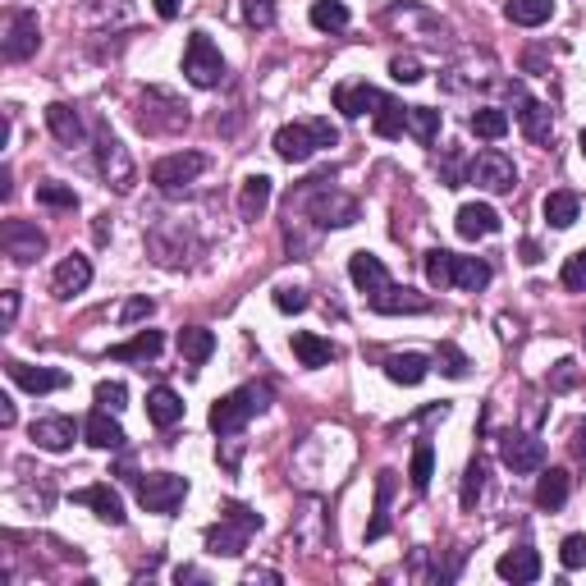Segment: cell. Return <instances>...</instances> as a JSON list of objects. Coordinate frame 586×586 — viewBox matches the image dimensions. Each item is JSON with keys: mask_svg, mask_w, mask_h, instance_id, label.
I'll use <instances>...</instances> for the list:
<instances>
[{"mask_svg": "<svg viewBox=\"0 0 586 586\" xmlns=\"http://www.w3.org/2000/svg\"><path fill=\"white\" fill-rule=\"evenodd\" d=\"M179 353H184V362L197 371L211 353H216V335H211L207 326H184L179 330Z\"/></svg>", "mask_w": 586, "mask_h": 586, "instance_id": "34", "label": "cell"}, {"mask_svg": "<svg viewBox=\"0 0 586 586\" xmlns=\"http://www.w3.org/2000/svg\"><path fill=\"white\" fill-rule=\"evenodd\" d=\"M541 211L554 229H568V225H577V216H582V197L568 193V188H554V193H545Z\"/></svg>", "mask_w": 586, "mask_h": 586, "instance_id": "31", "label": "cell"}, {"mask_svg": "<svg viewBox=\"0 0 586 586\" xmlns=\"http://www.w3.org/2000/svg\"><path fill=\"white\" fill-rule=\"evenodd\" d=\"M46 129L55 133V142H65V147H78V142L87 138L83 115H78L69 101H51V106H46Z\"/></svg>", "mask_w": 586, "mask_h": 586, "instance_id": "24", "label": "cell"}, {"mask_svg": "<svg viewBox=\"0 0 586 586\" xmlns=\"http://www.w3.org/2000/svg\"><path fill=\"white\" fill-rule=\"evenodd\" d=\"M133 486H138L142 509L161 513V518H170L188 500V477H179V472H147V477H133Z\"/></svg>", "mask_w": 586, "mask_h": 586, "instance_id": "6", "label": "cell"}, {"mask_svg": "<svg viewBox=\"0 0 586 586\" xmlns=\"http://www.w3.org/2000/svg\"><path fill=\"white\" fill-rule=\"evenodd\" d=\"M431 477H435V449H431V440H417L413 467H408V481H413L417 495H426V490H431Z\"/></svg>", "mask_w": 586, "mask_h": 586, "instance_id": "40", "label": "cell"}, {"mask_svg": "<svg viewBox=\"0 0 586 586\" xmlns=\"http://www.w3.org/2000/svg\"><path fill=\"white\" fill-rule=\"evenodd\" d=\"M467 179H472L477 188H486V193H513V188H518V170H513V161L504 152H495V147L472 161Z\"/></svg>", "mask_w": 586, "mask_h": 586, "instance_id": "11", "label": "cell"}, {"mask_svg": "<svg viewBox=\"0 0 586 586\" xmlns=\"http://www.w3.org/2000/svg\"><path fill=\"white\" fill-rule=\"evenodd\" d=\"M78 431H83V426H78L74 417H37V422L28 426L33 445L46 449V454H65V449H74Z\"/></svg>", "mask_w": 586, "mask_h": 586, "instance_id": "13", "label": "cell"}, {"mask_svg": "<svg viewBox=\"0 0 586 586\" xmlns=\"http://www.w3.org/2000/svg\"><path fill=\"white\" fill-rule=\"evenodd\" d=\"M573 458L577 463H586V422L573 426Z\"/></svg>", "mask_w": 586, "mask_h": 586, "instance_id": "55", "label": "cell"}, {"mask_svg": "<svg viewBox=\"0 0 586 586\" xmlns=\"http://www.w3.org/2000/svg\"><path fill=\"white\" fill-rule=\"evenodd\" d=\"M577 376H582V371H577V362H554V371H550V390H573L577 385Z\"/></svg>", "mask_w": 586, "mask_h": 586, "instance_id": "52", "label": "cell"}, {"mask_svg": "<svg viewBox=\"0 0 586 586\" xmlns=\"http://www.w3.org/2000/svg\"><path fill=\"white\" fill-rule=\"evenodd\" d=\"M179 5H184V0H156V14H161V19H174Z\"/></svg>", "mask_w": 586, "mask_h": 586, "instance_id": "56", "label": "cell"}, {"mask_svg": "<svg viewBox=\"0 0 586 586\" xmlns=\"http://www.w3.org/2000/svg\"><path fill=\"white\" fill-rule=\"evenodd\" d=\"M500 211L486 207V202H467V207H458L454 216V229H458V239L467 243H477V239H490V234H500Z\"/></svg>", "mask_w": 586, "mask_h": 586, "instance_id": "16", "label": "cell"}, {"mask_svg": "<svg viewBox=\"0 0 586 586\" xmlns=\"http://www.w3.org/2000/svg\"><path fill=\"white\" fill-rule=\"evenodd\" d=\"M559 280H564L568 293H586V248L564 261V275H559Z\"/></svg>", "mask_w": 586, "mask_h": 586, "instance_id": "48", "label": "cell"}, {"mask_svg": "<svg viewBox=\"0 0 586 586\" xmlns=\"http://www.w3.org/2000/svg\"><path fill=\"white\" fill-rule=\"evenodd\" d=\"M271 193H275L271 174H248L239 188V216L248 220V225H257V220L266 216V207H271Z\"/></svg>", "mask_w": 586, "mask_h": 586, "instance_id": "23", "label": "cell"}, {"mask_svg": "<svg viewBox=\"0 0 586 586\" xmlns=\"http://www.w3.org/2000/svg\"><path fill=\"white\" fill-rule=\"evenodd\" d=\"M83 440L92 449H106V454H120L124 445H129V435H124V426L110 417V408H92L83 422Z\"/></svg>", "mask_w": 586, "mask_h": 586, "instance_id": "17", "label": "cell"}, {"mask_svg": "<svg viewBox=\"0 0 586 586\" xmlns=\"http://www.w3.org/2000/svg\"><path fill=\"white\" fill-rule=\"evenodd\" d=\"M261 532V513L243 509V504H225L216 527H207V554H225V559H239L248 550V541Z\"/></svg>", "mask_w": 586, "mask_h": 586, "instance_id": "4", "label": "cell"}, {"mask_svg": "<svg viewBox=\"0 0 586 586\" xmlns=\"http://www.w3.org/2000/svg\"><path fill=\"white\" fill-rule=\"evenodd\" d=\"M435 367L445 371V376L463 380L467 376V353H463V348H454V344H440V353H435Z\"/></svg>", "mask_w": 586, "mask_h": 586, "instance_id": "47", "label": "cell"}, {"mask_svg": "<svg viewBox=\"0 0 586 586\" xmlns=\"http://www.w3.org/2000/svg\"><path fill=\"white\" fill-rule=\"evenodd\" d=\"M490 261L486 257H454V289H463V293H477V289H486L490 284Z\"/></svg>", "mask_w": 586, "mask_h": 586, "instance_id": "35", "label": "cell"}, {"mask_svg": "<svg viewBox=\"0 0 586 586\" xmlns=\"http://www.w3.org/2000/svg\"><path fill=\"white\" fill-rule=\"evenodd\" d=\"M518 124H522V133H527V142H536V147H550L554 142V110L545 106V101L522 97L518 101Z\"/></svg>", "mask_w": 586, "mask_h": 586, "instance_id": "21", "label": "cell"}, {"mask_svg": "<svg viewBox=\"0 0 586 586\" xmlns=\"http://www.w3.org/2000/svg\"><path fill=\"white\" fill-rule=\"evenodd\" d=\"M367 307L371 312H380V316H422V312H431V298L417 293V289H408V284H390V289L376 293Z\"/></svg>", "mask_w": 586, "mask_h": 586, "instance_id": "15", "label": "cell"}, {"mask_svg": "<svg viewBox=\"0 0 586 586\" xmlns=\"http://www.w3.org/2000/svg\"><path fill=\"white\" fill-rule=\"evenodd\" d=\"M307 19H312V28H321V33H344L348 28V5L344 0H316Z\"/></svg>", "mask_w": 586, "mask_h": 586, "instance_id": "38", "label": "cell"}, {"mask_svg": "<svg viewBox=\"0 0 586 586\" xmlns=\"http://www.w3.org/2000/svg\"><path fill=\"white\" fill-rule=\"evenodd\" d=\"M138 124L147 133H179V129H188V106H179L174 97H165V110H152V101H142Z\"/></svg>", "mask_w": 586, "mask_h": 586, "instance_id": "25", "label": "cell"}, {"mask_svg": "<svg viewBox=\"0 0 586 586\" xmlns=\"http://www.w3.org/2000/svg\"><path fill=\"white\" fill-rule=\"evenodd\" d=\"M5 371H10V380L19 385V390H28V394H51V390H65V385H69L65 371H55V367H28V362H19V358L5 362Z\"/></svg>", "mask_w": 586, "mask_h": 586, "instance_id": "20", "label": "cell"}, {"mask_svg": "<svg viewBox=\"0 0 586 586\" xmlns=\"http://www.w3.org/2000/svg\"><path fill=\"white\" fill-rule=\"evenodd\" d=\"M87 284H92V261L87 257H65L60 266H55V275H51V293L55 298H74V293H83Z\"/></svg>", "mask_w": 586, "mask_h": 586, "instance_id": "22", "label": "cell"}, {"mask_svg": "<svg viewBox=\"0 0 586 586\" xmlns=\"http://www.w3.org/2000/svg\"><path fill=\"white\" fill-rule=\"evenodd\" d=\"M271 385H257V380H252V385H239V390H229V394H220L216 403H211V431L220 435V440H225V435H239L243 426L252 422V417H261L266 413V408H271Z\"/></svg>", "mask_w": 586, "mask_h": 586, "instance_id": "2", "label": "cell"}, {"mask_svg": "<svg viewBox=\"0 0 586 586\" xmlns=\"http://www.w3.org/2000/svg\"><path fill=\"white\" fill-rule=\"evenodd\" d=\"M293 358L316 371V367H330V362L339 358V348L330 344V339L312 335V330H298V335H293Z\"/></svg>", "mask_w": 586, "mask_h": 586, "instance_id": "30", "label": "cell"}, {"mask_svg": "<svg viewBox=\"0 0 586 586\" xmlns=\"http://www.w3.org/2000/svg\"><path fill=\"white\" fill-rule=\"evenodd\" d=\"M582 339H586V330H582Z\"/></svg>", "mask_w": 586, "mask_h": 586, "instance_id": "63", "label": "cell"}, {"mask_svg": "<svg viewBox=\"0 0 586 586\" xmlns=\"http://www.w3.org/2000/svg\"><path fill=\"white\" fill-rule=\"evenodd\" d=\"M376 133L380 138H399V133H408V106H399L394 97H385V106L376 110Z\"/></svg>", "mask_w": 586, "mask_h": 586, "instance_id": "43", "label": "cell"}, {"mask_svg": "<svg viewBox=\"0 0 586 586\" xmlns=\"http://www.w3.org/2000/svg\"><path fill=\"white\" fill-rule=\"evenodd\" d=\"M500 458L509 472L527 477V472H541L545 467V445L536 435H522V431H504L500 435Z\"/></svg>", "mask_w": 586, "mask_h": 586, "instance_id": "12", "label": "cell"}, {"mask_svg": "<svg viewBox=\"0 0 586 586\" xmlns=\"http://www.w3.org/2000/svg\"><path fill=\"white\" fill-rule=\"evenodd\" d=\"M275 307H280V312H307V293L303 289H275Z\"/></svg>", "mask_w": 586, "mask_h": 586, "instance_id": "53", "label": "cell"}, {"mask_svg": "<svg viewBox=\"0 0 586 586\" xmlns=\"http://www.w3.org/2000/svg\"><path fill=\"white\" fill-rule=\"evenodd\" d=\"M152 312H156V303L142 293V298H129V303L120 307V321H124V326H138V321H147Z\"/></svg>", "mask_w": 586, "mask_h": 586, "instance_id": "51", "label": "cell"}, {"mask_svg": "<svg viewBox=\"0 0 586 586\" xmlns=\"http://www.w3.org/2000/svg\"><path fill=\"white\" fill-rule=\"evenodd\" d=\"M422 266H426V284H431V289H449V284H454V252L431 248L422 257Z\"/></svg>", "mask_w": 586, "mask_h": 586, "instance_id": "41", "label": "cell"}, {"mask_svg": "<svg viewBox=\"0 0 586 586\" xmlns=\"http://www.w3.org/2000/svg\"><path fill=\"white\" fill-rule=\"evenodd\" d=\"M0 426H14V403L0 399Z\"/></svg>", "mask_w": 586, "mask_h": 586, "instance_id": "60", "label": "cell"}, {"mask_svg": "<svg viewBox=\"0 0 586 586\" xmlns=\"http://www.w3.org/2000/svg\"><path fill=\"white\" fill-rule=\"evenodd\" d=\"M348 280L358 284V293H367V303L371 298H376V293H385L390 289V271H385V261L376 257V252H353V257H348Z\"/></svg>", "mask_w": 586, "mask_h": 586, "instance_id": "14", "label": "cell"}, {"mask_svg": "<svg viewBox=\"0 0 586 586\" xmlns=\"http://www.w3.org/2000/svg\"><path fill=\"white\" fill-rule=\"evenodd\" d=\"M0 248H5V257H10L14 266H33L46 252V234L33 220H5V225H0Z\"/></svg>", "mask_w": 586, "mask_h": 586, "instance_id": "10", "label": "cell"}, {"mask_svg": "<svg viewBox=\"0 0 586 586\" xmlns=\"http://www.w3.org/2000/svg\"><path fill=\"white\" fill-rule=\"evenodd\" d=\"M385 106V92H376L371 83H339L335 87V110L348 120H362V115H376Z\"/></svg>", "mask_w": 586, "mask_h": 586, "instance_id": "18", "label": "cell"}, {"mask_svg": "<svg viewBox=\"0 0 586 586\" xmlns=\"http://www.w3.org/2000/svg\"><path fill=\"white\" fill-rule=\"evenodd\" d=\"M92 234H97V243H110V216H97V225H92Z\"/></svg>", "mask_w": 586, "mask_h": 586, "instance_id": "57", "label": "cell"}, {"mask_svg": "<svg viewBox=\"0 0 586 586\" xmlns=\"http://www.w3.org/2000/svg\"><path fill=\"white\" fill-rule=\"evenodd\" d=\"M385 376L394 385H422L431 376V358H422V353H394V358H385Z\"/></svg>", "mask_w": 586, "mask_h": 586, "instance_id": "32", "label": "cell"}, {"mask_svg": "<svg viewBox=\"0 0 586 586\" xmlns=\"http://www.w3.org/2000/svg\"><path fill=\"white\" fill-rule=\"evenodd\" d=\"M495 573H500L504 582H536V577H541V554H536L532 545H518V550L500 554Z\"/></svg>", "mask_w": 586, "mask_h": 586, "instance_id": "26", "label": "cell"}, {"mask_svg": "<svg viewBox=\"0 0 586 586\" xmlns=\"http://www.w3.org/2000/svg\"><path fill=\"white\" fill-rule=\"evenodd\" d=\"M124 403H129V390H124L120 380H101V385H97V408H110V413H120Z\"/></svg>", "mask_w": 586, "mask_h": 586, "instance_id": "49", "label": "cell"}, {"mask_svg": "<svg viewBox=\"0 0 586 586\" xmlns=\"http://www.w3.org/2000/svg\"><path fill=\"white\" fill-rule=\"evenodd\" d=\"M207 152H174V156H161V161L152 165V184L161 188V193H184L188 184H193L197 174L207 170Z\"/></svg>", "mask_w": 586, "mask_h": 586, "instance_id": "9", "label": "cell"}, {"mask_svg": "<svg viewBox=\"0 0 586 586\" xmlns=\"http://www.w3.org/2000/svg\"><path fill=\"white\" fill-rule=\"evenodd\" d=\"M147 417H152V426H161V431H170L179 417H184V399L170 390V385H156L152 394H147Z\"/></svg>", "mask_w": 586, "mask_h": 586, "instance_id": "33", "label": "cell"}, {"mask_svg": "<svg viewBox=\"0 0 586 586\" xmlns=\"http://www.w3.org/2000/svg\"><path fill=\"white\" fill-rule=\"evenodd\" d=\"M74 504H87V509L97 513L101 522H110V527H124L129 522V513H124V500H120V490L115 486H83V490H74Z\"/></svg>", "mask_w": 586, "mask_h": 586, "instance_id": "19", "label": "cell"}, {"mask_svg": "<svg viewBox=\"0 0 586 586\" xmlns=\"http://www.w3.org/2000/svg\"><path fill=\"white\" fill-rule=\"evenodd\" d=\"M481 495H486V463H481V458H472V463H467V472H463V490H458V504L472 513Z\"/></svg>", "mask_w": 586, "mask_h": 586, "instance_id": "42", "label": "cell"}, {"mask_svg": "<svg viewBox=\"0 0 586 586\" xmlns=\"http://www.w3.org/2000/svg\"><path fill=\"white\" fill-rule=\"evenodd\" d=\"M243 19L252 28H271L275 23V0H243Z\"/></svg>", "mask_w": 586, "mask_h": 586, "instance_id": "50", "label": "cell"}, {"mask_svg": "<svg viewBox=\"0 0 586 586\" xmlns=\"http://www.w3.org/2000/svg\"><path fill=\"white\" fill-rule=\"evenodd\" d=\"M184 78L193 87H220L225 83V55L207 33H193L184 46Z\"/></svg>", "mask_w": 586, "mask_h": 586, "instance_id": "7", "label": "cell"}, {"mask_svg": "<svg viewBox=\"0 0 586 586\" xmlns=\"http://www.w3.org/2000/svg\"><path fill=\"white\" fill-rule=\"evenodd\" d=\"M37 46H42V23H37V14L33 10L5 14V42H0L5 60H10V65H23V60L37 55Z\"/></svg>", "mask_w": 586, "mask_h": 586, "instance_id": "8", "label": "cell"}, {"mask_svg": "<svg viewBox=\"0 0 586 586\" xmlns=\"http://www.w3.org/2000/svg\"><path fill=\"white\" fill-rule=\"evenodd\" d=\"M92 142H97V174L106 179V188H115V193H133V184H138V165H133L129 147L110 133L106 120H97Z\"/></svg>", "mask_w": 586, "mask_h": 586, "instance_id": "5", "label": "cell"}, {"mask_svg": "<svg viewBox=\"0 0 586 586\" xmlns=\"http://www.w3.org/2000/svg\"><path fill=\"white\" fill-rule=\"evenodd\" d=\"M248 582L257 586V582H280V573H271V568H266V573H248Z\"/></svg>", "mask_w": 586, "mask_h": 586, "instance_id": "61", "label": "cell"}, {"mask_svg": "<svg viewBox=\"0 0 586 586\" xmlns=\"http://www.w3.org/2000/svg\"><path fill=\"white\" fill-rule=\"evenodd\" d=\"M289 216H307L321 229H348L358 225V197L339 193L330 184V174H316V179H307L303 188L289 193Z\"/></svg>", "mask_w": 586, "mask_h": 586, "instance_id": "1", "label": "cell"}, {"mask_svg": "<svg viewBox=\"0 0 586 586\" xmlns=\"http://www.w3.org/2000/svg\"><path fill=\"white\" fill-rule=\"evenodd\" d=\"M467 129L477 133V138H486V142H500L504 133H509V115H504V110H495V106H481V110H472Z\"/></svg>", "mask_w": 586, "mask_h": 586, "instance_id": "37", "label": "cell"}, {"mask_svg": "<svg viewBox=\"0 0 586 586\" xmlns=\"http://www.w3.org/2000/svg\"><path fill=\"white\" fill-rule=\"evenodd\" d=\"M335 142H339V129L330 120H293L275 133V152L289 165H307L321 147H335Z\"/></svg>", "mask_w": 586, "mask_h": 586, "instance_id": "3", "label": "cell"}, {"mask_svg": "<svg viewBox=\"0 0 586 586\" xmlns=\"http://www.w3.org/2000/svg\"><path fill=\"white\" fill-rule=\"evenodd\" d=\"M504 14H509V23H518V28H541V23L554 19V0H509Z\"/></svg>", "mask_w": 586, "mask_h": 586, "instance_id": "36", "label": "cell"}, {"mask_svg": "<svg viewBox=\"0 0 586 586\" xmlns=\"http://www.w3.org/2000/svg\"><path fill=\"white\" fill-rule=\"evenodd\" d=\"M568 490H573V477H568L564 467H550V472H541V481H536V509L559 513L568 504Z\"/></svg>", "mask_w": 586, "mask_h": 586, "instance_id": "27", "label": "cell"}, {"mask_svg": "<svg viewBox=\"0 0 586 586\" xmlns=\"http://www.w3.org/2000/svg\"><path fill=\"white\" fill-rule=\"evenodd\" d=\"M577 147H582V156H586V129H582V138H577Z\"/></svg>", "mask_w": 586, "mask_h": 586, "instance_id": "62", "label": "cell"}, {"mask_svg": "<svg viewBox=\"0 0 586 586\" xmlns=\"http://www.w3.org/2000/svg\"><path fill=\"white\" fill-rule=\"evenodd\" d=\"M559 564H564L568 573H577V568H586V536H582V532L564 536V545H559Z\"/></svg>", "mask_w": 586, "mask_h": 586, "instance_id": "46", "label": "cell"}, {"mask_svg": "<svg viewBox=\"0 0 586 586\" xmlns=\"http://www.w3.org/2000/svg\"><path fill=\"white\" fill-rule=\"evenodd\" d=\"M440 110H431V106H408V133H413L422 147H431L435 138H440Z\"/></svg>", "mask_w": 586, "mask_h": 586, "instance_id": "39", "label": "cell"}, {"mask_svg": "<svg viewBox=\"0 0 586 586\" xmlns=\"http://www.w3.org/2000/svg\"><path fill=\"white\" fill-rule=\"evenodd\" d=\"M161 348H165L161 330H138L129 344L110 348V358H115V362H156V358H161Z\"/></svg>", "mask_w": 586, "mask_h": 586, "instance_id": "29", "label": "cell"}, {"mask_svg": "<svg viewBox=\"0 0 586 586\" xmlns=\"http://www.w3.org/2000/svg\"><path fill=\"white\" fill-rule=\"evenodd\" d=\"M390 78H394V83H403V87H413V83H422V78H426V69H422V60H417V55H394V60H390Z\"/></svg>", "mask_w": 586, "mask_h": 586, "instance_id": "45", "label": "cell"}, {"mask_svg": "<svg viewBox=\"0 0 586 586\" xmlns=\"http://www.w3.org/2000/svg\"><path fill=\"white\" fill-rule=\"evenodd\" d=\"M37 202H42V207H55V211H78V193L69 184H55V179L37 184Z\"/></svg>", "mask_w": 586, "mask_h": 586, "instance_id": "44", "label": "cell"}, {"mask_svg": "<svg viewBox=\"0 0 586 586\" xmlns=\"http://www.w3.org/2000/svg\"><path fill=\"white\" fill-rule=\"evenodd\" d=\"M399 472H380L376 477V513H371V522H367V541H380V536H390V500H394V486H399Z\"/></svg>", "mask_w": 586, "mask_h": 586, "instance_id": "28", "label": "cell"}, {"mask_svg": "<svg viewBox=\"0 0 586 586\" xmlns=\"http://www.w3.org/2000/svg\"><path fill=\"white\" fill-rule=\"evenodd\" d=\"M0 303H5V330H10L14 321H19V293L5 289V293H0Z\"/></svg>", "mask_w": 586, "mask_h": 586, "instance_id": "54", "label": "cell"}, {"mask_svg": "<svg viewBox=\"0 0 586 586\" xmlns=\"http://www.w3.org/2000/svg\"><path fill=\"white\" fill-rule=\"evenodd\" d=\"M174 582H207V577L197 573V568H179V573H174Z\"/></svg>", "mask_w": 586, "mask_h": 586, "instance_id": "59", "label": "cell"}, {"mask_svg": "<svg viewBox=\"0 0 586 586\" xmlns=\"http://www.w3.org/2000/svg\"><path fill=\"white\" fill-rule=\"evenodd\" d=\"M522 261H527V266H536V261H541V248H536V243H532V239L522 243Z\"/></svg>", "mask_w": 586, "mask_h": 586, "instance_id": "58", "label": "cell"}]
</instances>
